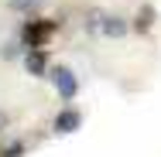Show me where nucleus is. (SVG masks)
Here are the masks:
<instances>
[{"label": "nucleus", "instance_id": "5", "mask_svg": "<svg viewBox=\"0 0 161 157\" xmlns=\"http://www.w3.org/2000/svg\"><path fill=\"white\" fill-rule=\"evenodd\" d=\"M10 7H14V10H34L38 0H10Z\"/></svg>", "mask_w": 161, "mask_h": 157}, {"label": "nucleus", "instance_id": "3", "mask_svg": "<svg viewBox=\"0 0 161 157\" xmlns=\"http://www.w3.org/2000/svg\"><path fill=\"white\" fill-rule=\"evenodd\" d=\"M79 126H82V113H75V109H62L55 116V133H75Z\"/></svg>", "mask_w": 161, "mask_h": 157}, {"label": "nucleus", "instance_id": "1", "mask_svg": "<svg viewBox=\"0 0 161 157\" xmlns=\"http://www.w3.org/2000/svg\"><path fill=\"white\" fill-rule=\"evenodd\" d=\"M48 79H52V86L58 89V96H62V99H72V96L79 92V79H75L65 65H55V68L48 72Z\"/></svg>", "mask_w": 161, "mask_h": 157}, {"label": "nucleus", "instance_id": "2", "mask_svg": "<svg viewBox=\"0 0 161 157\" xmlns=\"http://www.w3.org/2000/svg\"><path fill=\"white\" fill-rule=\"evenodd\" d=\"M24 68H28L31 75H38V79L48 75V58H45V51H41V48H28V51H24Z\"/></svg>", "mask_w": 161, "mask_h": 157}, {"label": "nucleus", "instance_id": "6", "mask_svg": "<svg viewBox=\"0 0 161 157\" xmlns=\"http://www.w3.org/2000/svg\"><path fill=\"white\" fill-rule=\"evenodd\" d=\"M3 126H7V113L0 109V130H3Z\"/></svg>", "mask_w": 161, "mask_h": 157}, {"label": "nucleus", "instance_id": "4", "mask_svg": "<svg viewBox=\"0 0 161 157\" xmlns=\"http://www.w3.org/2000/svg\"><path fill=\"white\" fill-rule=\"evenodd\" d=\"M52 31H55L52 21H45V24H28V31H24V44H28V48H41V38L52 34Z\"/></svg>", "mask_w": 161, "mask_h": 157}]
</instances>
